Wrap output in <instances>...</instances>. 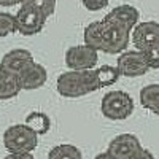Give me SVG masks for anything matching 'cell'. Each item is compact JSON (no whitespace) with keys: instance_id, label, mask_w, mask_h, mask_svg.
<instances>
[{"instance_id":"obj_13","label":"cell","mask_w":159,"mask_h":159,"mask_svg":"<svg viewBox=\"0 0 159 159\" xmlns=\"http://www.w3.org/2000/svg\"><path fill=\"white\" fill-rule=\"evenodd\" d=\"M22 91L19 76L0 65V100H8L16 97Z\"/></svg>"},{"instance_id":"obj_17","label":"cell","mask_w":159,"mask_h":159,"mask_svg":"<svg viewBox=\"0 0 159 159\" xmlns=\"http://www.w3.org/2000/svg\"><path fill=\"white\" fill-rule=\"evenodd\" d=\"M48 159H83V154L75 145L62 143L57 147L51 148L48 153Z\"/></svg>"},{"instance_id":"obj_16","label":"cell","mask_w":159,"mask_h":159,"mask_svg":"<svg viewBox=\"0 0 159 159\" xmlns=\"http://www.w3.org/2000/svg\"><path fill=\"white\" fill-rule=\"evenodd\" d=\"M94 72H96V76H97L100 89L113 86L118 81V78L121 76V73H119L116 65H100V67L94 69Z\"/></svg>"},{"instance_id":"obj_19","label":"cell","mask_w":159,"mask_h":159,"mask_svg":"<svg viewBox=\"0 0 159 159\" xmlns=\"http://www.w3.org/2000/svg\"><path fill=\"white\" fill-rule=\"evenodd\" d=\"M56 2H57V0H32V3L35 7H38L48 18L54 15V11H56Z\"/></svg>"},{"instance_id":"obj_9","label":"cell","mask_w":159,"mask_h":159,"mask_svg":"<svg viewBox=\"0 0 159 159\" xmlns=\"http://www.w3.org/2000/svg\"><path fill=\"white\" fill-rule=\"evenodd\" d=\"M19 83H21V88L24 91H34V89H38L42 88L46 80H48V72L46 69L43 67L42 64H37L35 61L32 64H29L19 75Z\"/></svg>"},{"instance_id":"obj_23","label":"cell","mask_w":159,"mask_h":159,"mask_svg":"<svg viewBox=\"0 0 159 159\" xmlns=\"http://www.w3.org/2000/svg\"><path fill=\"white\" fill-rule=\"evenodd\" d=\"M3 159H35L30 153H10Z\"/></svg>"},{"instance_id":"obj_2","label":"cell","mask_w":159,"mask_h":159,"mask_svg":"<svg viewBox=\"0 0 159 159\" xmlns=\"http://www.w3.org/2000/svg\"><path fill=\"white\" fill-rule=\"evenodd\" d=\"M56 88L59 94L67 99H78L100 89L94 69L64 72L57 78Z\"/></svg>"},{"instance_id":"obj_25","label":"cell","mask_w":159,"mask_h":159,"mask_svg":"<svg viewBox=\"0 0 159 159\" xmlns=\"http://www.w3.org/2000/svg\"><path fill=\"white\" fill-rule=\"evenodd\" d=\"M13 5H19L18 0H0V7H13Z\"/></svg>"},{"instance_id":"obj_15","label":"cell","mask_w":159,"mask_h":159,"mask_svg":"<svg viewBox=\"0 0 159 159\" xmlns=\"http://www.w3.org/2000/svg\"><path fill=\"white\" fill-rule=\"evenodd\" d=\"M25 124H27L32 130H35L38 135H45L51 129V119L43 111H32V113L27 115V118H25Z\"/></svg>"},{"instance_id":"obj_20","label":"cell","mask_w":159,"mask_h":159,"mask_svg":"<svg viewBox=\"0 0 159 159\" xmlns=\"http://www.w3.org/2000/svg\"><path fill=\"white\" fill-rule=\"evenodd\" d=\"M81 3L89 11H100L108 5V0H81Z\"/></svg>"},{"instance_id":"obj_1","label":"cell","mask_w":159,"mask_h":159,"mask_svg":"<svg viewBox=\"0 0 159 159\" xmlns=\"http://www.w3.org/2000/svg\"><path fill=\"white\" fill-rule=\"evenodd\" d=\"M84 43L107 54H121L130 43V30L116 22L100 19L88 24L83 32Z\"/></svg>"},{"instance_id":"obj_24","label":"cell","mask_w":159,"mask_h":159,"mask_svg":"<svg viewBox=\"0 0 159 159\" xmlns=\"http://www.w3.org/2000/svg\"><path fill=\"white\" fill-rule=\"evenodd\" d=\"M94 159H119V157H116L113 153H110V151L107 150V151H103V153H99Z\"/></svg>"},{"instance_id":"obj_18","label":"cell","mask_w":159,"mask_h":159,"mask_svg":"<svg viewBox=\"0 0 159 159\" xmlns=\"http://www.w3.org/2000/svg\"><path fill=\"white\" fill-rule=\"evenodd\" d=\"M18 32L16 16L11 13H0V38Z\"/></svg>"},{"instance_id":"obj_10","label":"cell","mask_w":159,"mask_h":159,"mask_svg":"<svg viewBox=\"0 0 159 159\" xmlns=\"http://www.w3.org/2000/svg\"><path fill=\"white\" fill-rule=\"evenodd\" d=\"M140 148H142V143L137 139V135H134V134L116 135L108 145V151L113 153L119 159H127Z\"/></svg>"},{"instance_id":"obj_4","label":"cell","mask_w":159,"mask_h":159,"mask_svg":"<svg viewBox=\"0 0 159 159\" xmlns=\"http://www.w3.org/2000/svg\"><path fill=\"white\" fill-rule=\"evenodd\" d=\"M102 115L113 121L127 119L134 111V100L126 91H108L100 102Z\"/></svg>"},{"instance_id":"obj_12","label":"cell","mask_w":159,"mask_h":159,"mask_svg":"<svg viewBox=\"0 0 159 159\" xmlns=\"http://www.w3.org/2000/svg\"><path fill=\"white\" fill-rule=\"evenodd\" d=\"M34 62V56H32V52L27 51V49H11L8 51L7 54L2 57V62H0V65H2L3 69L13 72V73H16L19 75L25 67H27L29 64Z\"/></svg>"},{"instance_id":"obj_8","label":"cell","mask_w":159,"mask_h":159,"mask_svg":"<svg viewBox=\"0 0 159 159\" xmlns=\"http://www.w3.org/2000/svg\"><path fill=\"white\" fill-rule=\"evenodd\" d=\"M99 62L97 49L84 45L70 46L65 52V65L70 70H91L96 69Z\"/></svg>"},{"instance_id":"obj_5","label":"cell","mask_w":159,"mask_h":159,"mask_svg":"<svg viewBox=\"0 0 159 159\" xmlns=\"http://www.w3.org/2000/svg\"><path fill=\"white\" fill-rule=\"evenodd\" d=\"M15 16H16L18 32L25 35V37H32V35L40 34L43 30L45 22L48 19V16L45 13L38 7H35L32 2L22 3Z\"/></svg>"},{"instance_id":"obj_7","label":"cell","mask_w":159,"mask_h":159,"mask_svg":"<svg viewBox=\"0 0 159 159\" xmlns=\"http://www.w3.org/2000/svg\"><path fill=\"white\" fill-rule=\"evenodd\" d=\"M132 43L143 52H151L159 48V22L145 21L132 29Z\"/></svg>"},{"instance_id":"obj_14","label":"cell","mask_w":159,"mask_h":159,"mask_svg":"<svg viewBox=\"0 0 159 159\" xmlns=\"http://www.w3.org/2000/svg\"><path fill=\"white\" fill-rule=\"evenodd\" d=\"M140 103L143 108L159 116V84H147L140 89Z\"/></svg>"},{"instance_id":"obj_6","label":"cell","mask_w":159,"mask_h":159,"mask_svg":"<svg viewBox=\"0 0 159 159\" xmlns=\"http://www.w3.org/2000/svg\"><path fill=\"white\" fill-rule=\"evenodd\" d=\"M116 67L119 73H121V76H127V78L142 76L148 70H151L147 52H143L140 49L139 51H123L118 56Z\"/></svg>"},{"instance_id":"obj_3","label":"cell","mask_w":159,"mask_h":159,"mask_svg":"<svg viewBox=\"0 0 159 159\" xmlns=\"http://www.w3.org/2000/svg\"><path fill=\"white\" fill-rule=\"evenodd\" d=\"M38 145V134L27 124L10 126L3 132V147L10 153H32Z\"/></svg>"},{"instance_id":"obj_22","label":"cell","mask_w":159,"mask_h":159,"mask_svg":"<svg viewBox=\"0 0 159 159\" xmlns=\"http://www.w3.org/2000/svg\"><path fill=\"white\" fill-rule=\"evenodd\" d=\"M147 56L150 59V67L151 69H159V48L151 51V52H147Z\"/></svg>"},{"instance_id":"obj_26","label":"cell","mask_w":159,"mask_h":159,"mask_svg":"<svg viewBox=\"0 0 159 159\" xmlns=\"http://www.w3.org/2000/svg\"><path fill=\"white\" fill-rule=\"evenodd\" d=\"M19 2V5H22V3H27V2H32V0H18Z\"/></svg>"},{"instance_id":"obj_21","label":"cell","mask_w":159,"mask_h":159,"mask_svg":"<svg viewBox=\"0 0 159 159\" xmlns=\"http://www.w3.org/2000/svg\"><path fill=\"white\" fill-rule=\"evenodd\" d=\"M127 159H154V156H153V153L150 151V150H147V148H140V150H137L132 156H129Z\"/></svg>"},{"instance_id":"obj_11","label":"cell","mask_w":159,"mask_h":159,"mask_svg":"<svg viewBox=\"0 0 159 159\" xmlns=\"http://www.w3.org/2000/svg\"><path fill=\"white\" fill-rule=\"evenodd\" d=\"M139 18H140V13H139V10L135 7H132V5H119V7L113 8L110 13H107L103 19L116 22V24L123 25V27H126L127 30L132 32V29L139 24Z\"/></svg>"}]
</instances>
